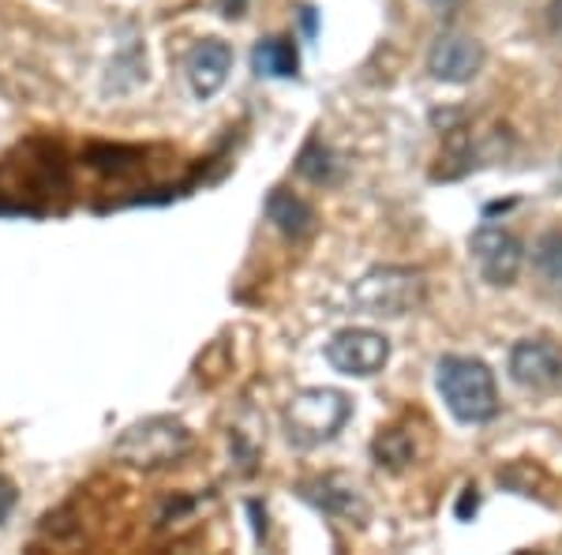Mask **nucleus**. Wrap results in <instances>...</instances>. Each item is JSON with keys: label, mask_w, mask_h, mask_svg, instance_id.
<instances>
[{"label": "nucleus", "mask_w": 562, "mask_h": 555, "mask_svg": "<svg viewBox=\"0 0 562 555\" xmlns=\"http://www.w3.org/2000/svg\"><path fill=\"white\" fill-rule=\"evenodd\" d=\"M371 454H375L379 466L394 469V473L413 466V458H416L413 432H405V428H383V432L375 435V443H371Z\"/></svg>", "instance_id": "2eb2a0df"}, {"label": "nucleus", "mask_w": 562, "mask_h": 555, "mask_svg": "<svg viewBox=\"0 0 562 555\" xmlns=\"http://www.w3.org/2000/svg\"><path fill=\"white\" fill-rule=\"evenodd\" d=\"M326 360L341 376L371 379L386 368L390 338L383 331H371V326H346V331H338L326 342Z\"/></svg>", "instance_id": "39448f33"}, {"label": "nucleus", "mask_w": 562, "mask_h": 555, "mask_svg": "<svg viewBox=\"0 0 562 555\" xmlns=\"http://www.w3.org/2000/svg\"><path fill=\"white\" fill-rule=\"evenodd\" d=\"M267 218L274 222L278 233H285L289 241H304V236L315 233V207L307 203L304 196L289 192V188H274V192L267 196Z\"/></svg>", "instance_id": "9b49d317"}, {"label": "nucleus", "mask_w": 562, "mask_h": 555, "mask_svg": "<svg viewBox=\"0 0 562 555\" xmlns=\"http://www.w3.org/2000/svg\"><path fill=\"white\" fill-rule=\"evenodd\" d=\"M251 0H217V12L225 15V20H240L244 12H248Z\"/></svg>", "instance_id": "a211bd4d"}, {"label": "nucleus", "mask_w": 562, "mask_h": 555, "mask_svg": "<svg viewBox=\"0 0 562 555\" xmlns=\"http://www.w3.org/2000/svg\"><path fill=\"white\" fill-rule=\"evenodd\" d=\"M469 248H473V259H476V270L480 278L487 281V286H514L521 275V263H525V248L521 241L514 236L506 225H480L473 233V241H469Z\"/></svg>", "instance_id": "423d86ee"}, {"label": "nucleus", "mask_w": 562, "mask_h": 555, "mask_svg": "<svg viewBox=\"0 0 562 555\" xmlns=\"http://www.w3.org/2000/svg\"><path fill=\"white\" fill-rule=\"evenodd\" d=\"M428 4L435 8V15H454L461 4H465V0H428Z\"/></svg>", "instance_id": "6ab92c4d"}, {"label": "nucleus", "mask_w": 562, "mask_h": 555, "mask_svg": "<svg viewBox=\"0 0 562 555\" xmlns=\"http://www.w3.org/2000/svg\"><path fill=\"white\" fill-rule=\"evenodd\" d=\"M352 417L349 395L334 387H304L285 406V435L293 447L312 451L330 443Z\"/></svg>", "instance_id": "f03ea898"}, {"label": "nucleus", "mask_w": 562, "mask_h": 555, "mask_svg": "<svg viewBox=\"0 0 562 555\" xmlns=\"http://www.w3.org/2000/svg\"><path fill=\"white\" fill-rule=\"evenodd\" d=\"M87 166L109 177H124V173L143 166V151L139 147H124V143H90L83 151Z\"/></svg>", "instance_id": "ddd939ff"}, {"label": "nucleus", "mask_w": 562, "mask_h": 555, "mask_svg": "<svg viewBox=\"0 0 562 555\" xmlns=\"http://www.w3.org/2000/svg\"><path fill=\"white\" fill-rule=\"evenodd\" d=\"M192 451V432L177 417H147V421L124 428L113 443V458L128 462L135 469H166Z\"/></svg>", "instance_id": "20e7f679"}, {"label": "nucleus", "mask_w": 562, "mask_h": 555, "mask_svg": "<svg viewBox=\"0 0 562 555\" xmlns=\"http://www.w3.org/2000/svg\"><path fill=\"white\" fill-rule=\"evenodd\" d=\"M435 387H439L442 402L461 424H487L498 413V387L495 371L476 357H461L447 353L435 364Z\"/></svg>", "instance_id": "f257e3e1"}, {"label": "nucleus", "mask_w": 562, "mask_h": 555, "mask_svg": "<svg viewBox=\"0 0 562 555\" xmlns=\"http://www.w3.org/2000/svg\"><path fill=\"white\" fill-rule=\"evenodd\" d=\"M484 45L454 31H442L428 49V71L439 84H473L480 68H484Z\"/></svg>", "instance_id": "0eeeda50"}, {"label": "nucleus", "mask_w": 562, "mask_h": 555, "mask_svg": "<svg viewBox=\"0 0 562 555\" xmlns=\"http://www.w3.org/2000/svg\"><path fill=\"white\" fill-rule=\"evenodd\" d=\"M248 511L256 514V536H262V533H267V514L259 518V503H248Z\"/></svg>", "instance_id": "aec40b11"}, {"label": "nucleus", "mask_w": 562, "mask_h": 555, "mask_svg": "<svg viewBox=\"0 0 562 555\" xmlns=\"http://www.w3.org/2000/svg\"><path fill=\"white\" fill-rule=\"evenodd\" d=\"M304 499L307 503H315L323 514L330 518H341V522H357L364 525L368 522V503L364 496H360V488L352 485V480L346 477H319V480H307V485H301Z\"/></svg>", "instance_id": "1a4fd4ad"}, {"label": "nucleus", "mask_w": 562, "mask_h": 555, "mask_svg": "<svg viewBox=\"0 0 562 555\" xmlns=\"http://www.w3.org/2000/svg\"><path fill=\"white\" fill-rule=\"evenodd\" d=\"M251 68L267 79H293L301 71V53H296L293 38H262L251 49Z\"/></svg>", "instance_id": "f8f14e48"}, {"label": "nucleus", "mask_w": 562, "mask_h": 555, "mask_svg": "<svg viewBox=\"0 0 562 555\" xmlns=\"http://www.w3.org/2000/svg\"><path fill=\"white\" fill-rule=\"evenodd\" d=\"M304 31L315 34V8H304Z\"/></svg>", "instance_id": "4be33fe9"}, {"label": "nucleus", "mask_w": 562, "mask_h": 555, "mask_svg": "<svg viewBox=\"0 0 562 555\" xmlns=\"http://www.w3.org/2000/svg\"><path fill=\"white\" fill-rule=\"evenodd\" d=\"M233 71V45L222 38H203L188 57V84H192L195 98H214L225 87Z\"/></svg>", "instance_id": "9d476101"}, {"label": "nucleus", "mask_w": 562, "mask_h": 555, "mask_svg": "<svg viewBox=\"0 0 562 555\" xmlns=\"http://www.w3.org/2000/svg\"><path fill=\"white\" fill-rule=\"evenodd\" d=\"M506 371L518 387L551 390L562 384V349L548 338H521L506 357Z\"/></svg>", "instance_id": "6e6552de"}, {"label": "nucleus", "mask_w": 562, "mask_h": 555, "mask_svg": "<svg viewBox=\"0 0 562 555\" xmlns=\"http://www.w3.org/2000/svg\"><path fill=\"white\" fill-rule=\"evenodd\" d=\"M551 23H555V31L562 34V0H555V8H551Z\"/></svg>", "instance_id": "412c9836"}, {"label": "nucleus", "mask_w": 562, "mask_h": 555, "mask_svg": "<svg viewBox=\"0 0 562 555\" xmlns=\"http://www.w3.org/2000/svg\"><path fill=\"white\" fill-rule=\"evenodd\" d=\"M532 267L551 289H562V230H548L532 248Z\"/></svg>", "instance_id": "dca6fc26"}, {"label": "nucleus", "mask_w": 562, "mask_h": 555, "mask_svg": "<svg viewBox=\"0 0 562 555\" xmlns=\"http://www.w3.org/2000/svg\"><path fill=\"white\" fill-rule=\"evenodd\" d=\"M428 293V281L416 267H371L364 278L352 286V308L364 315H383V320H402V315L416 312Z\"/></svg>", "instance_id": "7ed1b4c3"}, {"label": "nucleus", "mask_w": 562, "mask_h": 555, "mask_svg": "<svg viewBox=\"0 0 562 555\" xmlns=\"http://www.w3.org/2000/svg\"><path fill=\"white\" fill-rule=\"evenodd\" d=\"M480 511V488L476 485H465L461 488V499H458V507H454V514L461 518V522H469Z\"/></svg>", "instance_id": "f3484780"}, {"label": "nucleus", "mask_w": 562, "mask_h": 555, "mask_svg": "<svg viewBox=\"0 0 562 555\" xmlns=\"http://www.w3.org/2000/svg\"><path fill=\"white\" fill-rule=\"evenodd\" d=\"M296 173L312 180V185H338V180H341V162L323 140H307L301 158H296Z\"/></svg>", "instance_id": "4468645a"}]
</instances>
